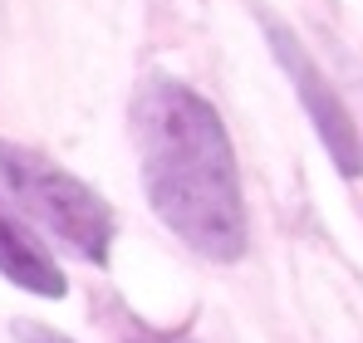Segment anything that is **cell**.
<instances>
[{
  "label": "cell",
  "mask_w": 363,
  "mask_h": 343,
  "mask_svg": "<svg viewBox=\"0 0 363 343\" xmlns=\"http://www.w3.org/2000/svg\"><path fill=\"white\" fill-rule=\"evenodd\" d=\"M260 30H265V45H270L275 64L290 74L295 99H300V108L309 113V123H314V133H319L329 162L344 172V176H359L363 172V142H359V128H354L349 103L339 99V89L324 79V69L309 59V50L300 45V35H295L285 20H275V15L260 10Z\"/></svg>",
  "instance_id": "3957f363"
},
{
  "label": "cell",
  "mask_w": 363,
  "mask_h": 343,
  "mask_svg": "<svg viewBox=\"0 0 363 343\" xmlns=\"http://www.w3.org/2000/svg\"><path fill=\"white\" fill-rule=\"evenodd\" d=\"M128 123L152 216L191 255L211 265H236L250 245V221L236 147L211 99H201L172 74H152L138 84Z\"/></svg>",
  "instance_id": "6da1fadb"
},
{
  "label": "cell",
  "mask_w": 363,
  "mask_h": 343,
  "mask_svg": "<svg viewBox=\"0 0 363 343\" xmlns=\"http://www.w3.org/2000/svg\"><path fill=\"white\" fill-rule=\"evenodd\" d=\"M0 191H5V201H15V211L25 221H35L50 240H60L69 255H79L89 265H108L118 221H113V206L89 181L40 157L35 147L0 137Z\"/></svg>",
  "instance_id": "7a4b0ae2"
},
{
  "label": "cell",
  "mask_w": 363,
  "mask_h": 343,
  "mask_svg": "<svg viewBox=\"0 0 363 343\" xmlns=\"http://www.w3.org/2000/svg\"><path fill=\"white\" fill-rule=\"evenodd\" d=\"M0 275L25 294H40V299H64V270L55 265V255L35 240V230L20 221V211H10L0 201Z\"/></svg>",
  "instance_id": "277c9868"
},
{
  "label": "cell",
  "mask_w": 363,
  "mask_h": 343,
  "mask_svg": "<svg viewBox=\"0 0 363 343\" xmlns=\"http://www.w3.org/2000/svg\"><path fill=\"white\" fill-rule=\"evenodd\" d=\"M15 343H74L69 334L50 329V324H35V319H20L15 324Z\"/></svg>",
  "instance_id": "5b68a950"
},
{
  "label": "cell",
  "mask_w": 363,
  "mask_h": 343,
  "mask_svg": "<svg viewBox=\"0 0 363 343\" xmlns=\"http://www.w3.org/2000/svg\"><path fill=\"white\" fill-rule=\"evenodd\" d=\"M123 343H196V339H186V334H167V329H147V324H128Z\"/></svg>",
  "instance_id": "8992f818"
}]
</instances>
